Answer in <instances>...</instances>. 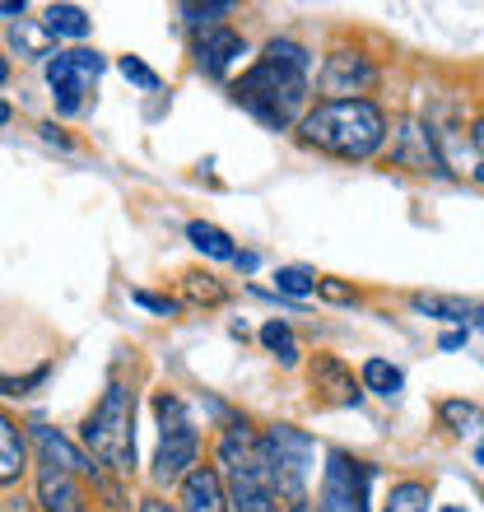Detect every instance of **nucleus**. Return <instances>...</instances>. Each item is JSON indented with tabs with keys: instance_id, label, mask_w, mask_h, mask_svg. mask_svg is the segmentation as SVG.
I'll return each mask as SVG.
<instances>
[{
	"instance_id": "7ed1b4c3",
	"label": "nucleus",
	"mask_w": 484,
	"mask_h": 512,
	"mask_svg": "<svg viewBox=\"0 0 484 512\" xmlns=\"http://www.w3.org/2000/svg\"><path fill=\"white\" fill-rule=\"evenodd\" d=\"M312 452H317V443L294 424H270L256 438V457H261V471L270 480V499H275L280 512H308Z\"/></svg>"
},
{
	"instance_id": "f704fd0d",
	"label": "nucleus",
	"mask_w": 484,
	"mask_h": 512,
	"mask_svg": "<svg viewBox=\"0 0 484 512\" xmlns=\"http://www.w3.org/2000/svg\"><path fill=\"white\" fill-rule=\"evenodd\" d=\"M5 80H10V56L0 52V84H5Z\"/></svg>"
},
{
	"instance_id": "f8f14e48",
	"label": "nucleus",
	"mask_w": 484,
	"mask_h": 512,
	"mask_svg": "<svg viewBox=\"0 0 484 512\" xmlns=\"http://www.w3.org/2000/svg\"><path fill=\"white\" fill-rule=\"evenodd\" d=\"M28 433H33V443H38V461L61 466V471H70V475H98V466L84 457V447H75L66 433L47 429V424H28Z\"/></svg>"
},
{
	"instance_id": "393cba45",
	"label": "nucleus",
	"mask_w": 484,
	"mask_h": 512,
	"mask_svg": "<svg viewBox=\"0 0 484 512\" xmlns=\"http://www.w3.org/2000/svg\"><path fill=\"white\" fill-rule=\"evenodd\" d=\"M182 14H187L191 28H219V19L233 14V5H224V0L219 5H182Z\"/></svg>"
},
{
	"instance_id": "2f4dec72",
	"label": "nucleus",
	"mask_w": 484,
	"mask_h": 512,
	"mask_svg": "<svg viewBox=\"0 0 484 512\" xmlns=\"http://www.w3.org/2000/svg\"><path fill=\"white\" fill-rule=\"evenodd\" d=\"M233 266H238L242 275H252V270H256V256L252 252H238V256H233Z\"/></svg>"
},
{
	"instance_id": "a878e982",
	"label": "nucleus",
	"mask_w": 484,
	"mask_h": 512,
	"mask_svg": "<svg viewBox=\"0 0 484 512\" xmlns=\"http://www.w3.org/2000/svg\"><path fill=\"white\" fill-rule=\"evenodd\" d=\"M117 66H121V75H126L131 84H140V89H159V75H154V70H149L140 56H121Z\"/></svg>"
},
{
	"instance_id": "cd10ccee",
	"label": "nucleus",
	"mask_w": 484,
	"mask_h": 512,
	"mask_svg": "<svg viewBox=\"0 0 484 512\" xmlns=\"http://www.w3.org/2000/svg\"><path fill=\"white\" fill-rule=\"evenodd\" d=\"M131 303H140V308H149V312H163V317H173L177 312V298L149 294V289H131Z\"/></svg>"
},
{
	"instance_id": "5701e85b",
	"label": "nucleus",
	"mask_w": 484,
	"mask_h": 512,
	"mask_svg": "<svg viewBox=\"0 0 484 512\" xmlns=\"http://www.w3.org/2000/svg\"><path fill=\"white\" fill-rule=\"evenodd\" d=\"M275 289H280L284 298H308L312 289H317V275H312L308 266H280L275 270Z\"/></svg>"
},
{
	"instance_id": "4be33fe9",
	"label": "nucleus",
	"mask_w": 484,
	"mask_h": 512,
	"mask_svg": "<svg viewBox=\"0 0 484 512\" xmlns=\"http://www.w3.org/2000/svg\"><path fill=\"white\" fill-rule=\"evenodd\" d=\"M261 345H266V350L275 354V359H280L284 368H294V364H298V354H303V350H298L294 326H289V322H266V326H261Z\"/></svg>"
},
{
	"instance_id": "9b49d317",
	"label": "nucleus",
	"mask_w": 484,
	"mask_h": 512,
	"mask_svg": "<svg viewBox=\"0 0 484 512\" xmlns=\"http://www.w3.org/2000/svg\"><path fill=\"white\" fill-rule=\"evenodd\" d=\"M391 159L401 163V168H410V173H447V163H443V154H438V145H433V135L419 122H405L401 131H396Z\"/></svg>"
},
{
	"instance_id": "6ab92c4d",
	"label": "nucleus",
	"mask_w": 484,
	"mask_h": 512,
	"mask_svg": "<svg viewBox=\"0 0 484 512\" xmlns=\"http://www.w3.org/2000/svg\"><path fill=\"white\" fill-rule=\"evenodd\" d=\"M42 33L47 38H89V14L80 10V5H47V14H42Z\"/></svg>"
},
{
	"instance_id": "2eb2a0df",
	"label": "nucleus",
	"mask_w": 484,
	"mask_h": 512,
	"mask_svg": "<svg viewBox=\"0 0 484 512\" xmlns=\"http://www.w3.org/2000/svg\"><path fill=\"white\" fill-rule=\"evenodd\" d=\"M312 382H317V391H331L340 405H359V382H354V373L345 364H340L336 354H322L317 364H312Z\"/></svg>"
},
{
	"instance_id": "412c9836",
	"label": "nucleus",
	"mask_w": 484,
	"mask_h": 512,
	"mask_svg": "<svg viewBox=\"0 0 484 512\" xmlns=\"http://www.w3.org/2000/svg\"><path fill=\"white\" fill-rule=\"evenodd\" d=\"M363 387L373 391V396H401V387H405V373L396 364H387V359H368L363 364Z\"/></svg>"
},
{
	"instance_id": "ddd939ff",
	"label": "nucleus",
	"mask_w": 484,
	"mask_h": 512,
	"mask_svg": "<svg viewBox=\"0 0 484 512\" xmlns=\"http://www.w3.org/2000/svg\"><path fill=\"white\" fill-rule=\"evenodd\" d=\"M38 508L42 512H84V489L80 480L61 466L38 461Z\"/></svg>"
},
{
	"instance_id": "7c9ffc66",
	"label": "nucleus",
	"mask_w": 484,
	"mask_h": 512,
	"mask_svg": "<svg viewBox=\"0 0 484 512\" xmlns=\"http://www.w3.org/2000/svg\"><path fill=\"white\" fill-rule=\"evenodd\" d=\"M0 14L5 19H24V0H0Z\"/></svg>"
},
{
	"instance_id": "6e6552de",
	"label": "nucleus",
	"mask_w": 484,
	"mask_h": 512,
	"mask_svg": "<svg viewBox=\"0 0 484 512\" xmlns=\"http://www.w3.org/2000/svg\"><path fill=\"white\" fill-rule=\"evenodd\" d=\"M103 56L89 52V47H75V52H56L47 61V84H52V98H56V112L61 117H75L84 112V94L98 84L103 75Z\"/></svg>"
},
{
	"instance_id": "4468645a",
	"label": "nucleus",
	"mask_w": 484,
	"mask_h": 512,
	"mask_svg": "<svg viewBox=\"0 0 484 512\" xmlns=\"http://www.w3.org/2000/svg\"><path fill=\"white\" fill-rule=\"evenodd\" d=\"M177 512H229L224 485H219L215 466H191L182 475V503H173Z\"/></svg>"
},
{
	"instance_id": "f03ea898",
	"label": "nucleus",
	"mask_w": 484,
	"mask_h": 512,
	"mask_svg": "<svg viewBox=\"0 0 484 512\" xmlns=\"http://www.w3.org/2000/svg\"><path fill=\"white\" fill-rule=\"evenodd\" d=\"M298 140L336 159H373L387 145V112L373 98H340V103H317L298 117Z\"/></svg>"
},
{
	"instance_id": "9d476101",
	"label": "nucleus",
	"mask_w": 484,
	"mask_h": 512,
	"mask_svg": "<svg viewBox=\"0 0 484 512\" xmlns=\"http://www.w3.org/2000/svg\"><path fill=\"white\" fill-rule=\"evenodd\" d=\"M247 56V42H242V33H233V28H205L201 38H196V66H201V75H210V80H224L233 70V61H242Z\"/></svg>"
},
{
	"instance_id": "c756f323",
	"label": "nucleus",
	"mask_w": 484,
	"mask_h": 512,
	"mask_svg": "<svg viewBox=\"0 0 484 512\" xmlns=\"http://www.w3.org/2000/svg\"><path fill=\"white\" fill-rule=\"evenodd\" d=\"M140 512H177L173 503H163L159 494H149V499H140Z\"/></svg>"
},
{
	"instance_id": "f257e3e1",
	"label": "nucleus",
	"mask_w": 484,
	"mask_h": 512,
	"mask_svg": "<svg viewBox=\"0 0 484 512\" xmlns=\"http://www.w3.org/2000/svg\"><path fill=\"white\" fill-rule=\"evenodd\" d=\"M312 94V52L294 38H270L256 66L233 84V98L270 131H289L308 112Z\"/></svg>"
},
{
	"instance_id": "bb28decb",
	"label": "nucleus",
	"mask_w": 484,
	"mask_h": 512,
	"mask_svg": "<svg viewBox=\"0 0 484 512\" xmlns=\"http://www.w3.org/2000/svg\"><path fill=\"white\" fill-rule=\"evenodd\" d=\"M187 289L196 303H224V284H215L210 275H187Z\"/></svg>"
},
{
	"instance_id": "c9c22d12",
	"label": "nucleus",
	"mask_w": 484,
	"mask_h": 512,
	"mask_svg": "<svg viewBox=\"0 0 484 512\" xmlns=\"http://www.w3.org/2000/svg\"><path fill=\"white\" fill-rule=\"evenodd\" d=\"M443 512H461V508H443Z\"/></svg>"
},
{
	"instance_id": "c85d7f7f",
	"label": "nucleus",
	"mask_w": 484,
	"mask_h": 512,
	"mask_svg": "<svg viewBox=\"0 0 484 512\" xmlns=\"http://www.w3.org/2000/svg\"><path fill=\"white\" fill-rule=\"evenodd\" d=\"M317 294H322L326 303H354V298H359L345 280H322V275H317Z\"/></svg>"
},
{
	"instance_id": "dca6fc26",
	"label": "nucleus",
	"mask_w": 484,
	"mask_h": 512,
	"mask_svg": "<svg viewBox=\"0 0 484 512\" xmlns=\"http://www.w3.org/2000/svg\"><path fill=\"white\" fill-rule=\"evenodd\" d=\"M28 471V447H24V433L14 424L5 410H0V489L14 485L19 475Z\"/></svg>"
},
{
	"instance_id": "72a5a7b5",
	"label": "nucleus",
	"mask_w": 484,
	"mask_h": 512,
	"mask_svg": "<svg viewBox=\"0 0 484 512\" xmlns=\"http://www.w3.org/2000/svg\"><path fill=\"white\" fill-rule=\"evenodd\" d=\"M10 117H14V108L5 103V98H0V126H10Z\"/></svg>"
},
{
	"instance_id": "39448f33",
	"label": "nucleus",
	"mask_w": 484,
	"mask_h": 512,
	"mask_svg": "<svg viewBox=\"0 0 484 512\" xmlns=\"http://www.w3.org/2000/svg\"><path fill=\"white\" fill-rule=\"evenodd\" d=\"M215 475L224 485L229 512H280L270 499V480L256 457V433L247 424H229L215 443Z\"/></svg>"
},
{
	"instance_id": "e433bc0d",
	"label": "nucleus",
	"mask_w": 484,
	"mask_h": 512,
	"mask_svg": "<svg viewBox=\"0 0 484 512\" xmlns=\"http://www.w3.org/2000/svg\"><path fill=\"white\" fill-rule=\"evenodd\" d=\"M308 512H312V508H308Z\"/></svg>"
},
{
	"instance_id": "b1692460",
	"label": "nucleus",
	"mask_w": 484,
	"mask_h": 512,
	"mask_svg": "<svg viewBox=\"0 0 484 512\" xmlns=\"http://www.w3.org/2000/svg\"><path fill=\"white\" fill-rule=\"evenodd\" d=\"M438 415L452 424V433H471L475 424H480V405L475 401H443V410Z\"/></svg>"
},
{
	"instance_id": "a211bd4d",
	"label": "nucleus",
	"mask_w": 484,
	"mask_h": 512,
	"mask_svg": "<svg viewBox=\"0 0 484 512\" xmlns=\"http://www.w3.org/2000/svg\"><path fill=\"white\" fill-rule=\"evenodd\" d=\"M187 238H191V247H196L201 256H210V261H233V256H238L233 238L219 229V224H210V219H191Z\"/></svg>"
},
{
	"instance_id": "473e14b6",
	"label": "nucleus",
	"mask_w": 484,
	"mask_h": 512,
	"mask_svg": "<svg viewBox=\"0 0 484 512\" xmlns=\"http://www.w3.org/2000/svg\"><path fill=\"white\" fill-rule=\"evenodd\" d=\"M466 345V331H447L443 336V350H461Z\"/></svg>"
},
{
	"instance_id": "423d86ee",
	"label": "nucleus",
	"mask_w": 484,
	"mask_h": 512,
	"mask_svg": "<svg viewBox=\"0 0 484 512\" xmlns=\"http://www.w3.org/2000/svg\"><path fill=\"white\" fill-rule=\"evenodd\" d=\"M154 415H159V452H154V480L159 485H182L191 466H201V433L191 424L187 405L173 391L154 396Z\"/></svg>"
},
{
	"instance_id": "20e7f679",
	"label": "nucleus",
	"mask_w": 484,
	"mask_h": 512,
	"mask_svg": "<svg viewBox=\"0 0 484 512\" xmlns=\"http://www.w3.org/2000/svg\"><path fill=\"white\" fill-rule=\"evenodd\" d=\"M84 457L108 466L117 475L135 471V405H131V387L126 382H108L98 405L84 419Z\"/></svg>"
},
{
	"instance_id": "0eeeda50",
	"label": "nucleus",
	"mask_w": 484,
	"mask_h": 512,
	"mask_svg": "<svg viewBox=\"0 0 484 512\" xmlns=\"http://www.w3.org/2000/svg\"><path fill=\"white\" fill-rule=\"evenodd\" d=\"M373 466L350 452L331 447L322 466V489H317V512H373L368 489H373Z\"/></svg>"
},
{
	"instance_id": "aec40b11",
	"label": "nucleus",
	"mask_w": 484,
	"mask_h": 512,
	"mask_svg": "<svg viewBox=\"0 0 484 512\" xmlns=\"http://www.w3.org/2000/svg\"><path fill=\"white\" fill-rule=\"evenodd\" d=\"M429 503H433V494L424 480H396L382 512H429Z\"/></svg>"
},
{
	"instance_id": "1a4fd4ad",
	"label": "nucleus",
	"mask_w": 484,
	"mask_h": 512,
	"mask_svg": "<svg viewBox=\"0 0 484 512\" xmlns=\"http://www.w3.org/2000/svg\"><path fill=\"white\" fill-rule=\"evenodd\" d=\"M373 84H377V70L368 66V56H359V52H331L322 75H317V89L326 94V103L359 98V94H368Z\"/></svg>"
},
{
	"instance_id": "f3484780",
	"label": "nucleus",
	"mask_w": 484,
	"mask_h": 512,
	"mask_svg": "<svg viewBox=\"0 0 484 512\" xmlns=\"http://www.w3.org/2000/svg\"><path fill=\"white\" fill-rule=\"evenodd\" d=\"M410 308L433 322H475V303L466 298H443V294H410Z\"/></svg>"
}]
</instances>
